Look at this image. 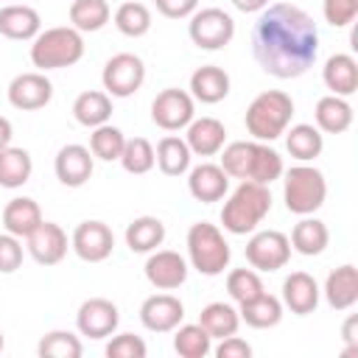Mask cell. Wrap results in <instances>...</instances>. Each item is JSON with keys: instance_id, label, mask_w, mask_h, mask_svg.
I'll return each instance as SVG.
<instances>
[{"instance_id": "cell-1", "label": "cell", "mask_w": 358, "mask_h": 358, "mask_svg": "<svg viewBox=\"0 0 358 358\" xmlns=\"http://www.w3.org/2000/svg\"><path fill=\"white\" fill-rule=\"evenodd\" d=\"M319 53V28L294 3H268L252 25V56L274 78L305 76Z\"/></svg>"}, {"instance_id": "cell-2", "label": "cell", "mask_w": 358, "mask_h": 358, "mask_svg": "<svg viewBox=\"0 0 358 358\" xmlns=\"http://www.w3.org/2000/svg\"><path fill=\"white\" fill-rule=\"evenodd\" d=\"M221 168L229 179L271 185L282 176V157L260 140H235L221 151Z\"/></svg>"}, {"instance_id": "cell-3", "label": "cell", "mask_w": 358, "mask_h": 358, "mask_svg": "<svg viewBox=\"0 0 358 358\" xmlns=\"http://www.w3.org/2000/svg\"><path fill=\"white\" fill-rule=\"evenodd\" d=\"M271 210V190L260 182H241L232 196L224 201L221 224L232 235H249L260 227V221Z\"/></svg>"}, {"instance_id": "cell-4", "label": "cell", "mask_w": 358, "mask_h": 358, "mask_svg": "<svg viewBox=\"0 0 358 358\" xmlns=\"http://www.w3.org/2000/svg\"><path fill=\"white\" fill-rule=\"evenodd\" d=\"M291 117H294V98L282 90H266L252 98V103L246 106L243 123L255 140L271 143L280 134H285Z\"/></svg>"}, {"instance_id": "cell-5", "label": "cell", "mask_w": 358, "mask_h": 358, "mask_svg": "<svg viewBox=\"0 0 358 358\" xmlns=\"http://www.w3.org/2000/svg\"><path fill=\"white\" fill-rule=\"evenodd\" d=\"M81 56H84V36L73 25L45 28L31 39V62L42 73L73 67L81 62Z\"/></svg>"}, {"instance_id": "cell-6", "label": "cell", "mask_w": 358, "mask_h": 358, "mask_svg": "<svg viewBox=\"0 0 358 358\" xmlns=\"http://www.w3.org/2000/svg\"><path fill=\"white\" fill-rule=\"evenodd\" d=\"M185 243H187V260H190V266H193L199 274H204V277H218V274H224V268L229 266L232 249H229L224 232H221L215 224H207V221L190 224Z\"/></svg>"}, {"instance_id": "cell-7", "label": "cell", "mask_w": 358, "mask_h": 358, "mask_svg": "<svg viewBox=\"0 0 358 358\" xmlns=\"http://www.w3.org/2000/svg\"><path fill=\"white\" fill-rule=\"evenodd\" d=\"M282 199L285 210L294 215H313L324 199H327V182L324 173L308 162H299L285 171L282 179Z\"/></svg>"}, {"instance_id": "cell-8", "label": "cell", "mask_w": 358, "mask_h": 358, "mask_svg": "<svg viewBox=\"0 0 358 358\" xmlns=\"http://www.w3.org/2000/svg\"><path fill=\"white\" fill-rule=\"evenodd\" d=\"M187 20V36L199 50H221L235 36V20L224 8H196Z\"/></svg>"}, {"instance_id": "cell-9", "label": "cell", "mask_w": 358, "mask_h": 358, "mask_svg": "<svg viewBox=\"0 0 358 358\" xmlns=\"http://www.w3.org/2000/svg\"><path fill=\"white\" fill-rule=\"evenodd\" d=\"M103 92L112 98H131L145 81V64L137 53H115L101 73Z\"/></svg>"}, {"instance_id": "cell-10", "label": "cell", "mask_w": 358, "mask_h": 358, "mask_svg": "<svg viewBox=\"0 0 358 358\" xmlns=\"http://www.w3.org/2000/svg\"><path fill=\"white\" fill-rule=\"evenodd\" d=\"M246 260L255 271H277L291 260V241L280 229H260L246 241Z\"/></svg>"}, {"instance_id": "cell-11", "label": "cell", "mask_w": 358, "mask_h": 358, "mask_svg": "<svg viewBox=\"0 0 358 358\" xmlns=\"http://www.w3.org/2000/svg\"><path fill=\"white\" fill-rule=\"evenodd\" d=\"M196 117V101L190 92L168 87L151 101V120L165 131H179Z\"/></svg>"}, {"instance_id": "cell-12", "label": "cell", "mask_w": 358, "mask_h": 358, "mask_svg": "<svg viewBox=\"0 0 358 358\" xmlns=\"http://www.w3.org/2000/svg\"><path fill=\"white\" fill-rule=\"evenodd\" d=\"M120 324V310L112 299H103V296H92V299H84L78 305V313H76V327L81 336L87 338H109Z\"/></svg>"}, {"instance_id": "cell-13", "label": "cell", "mask_w": 358, "mask_h": 358, "mask_svg": "<svg viewBox=\"0 0 358 358\" xmlns=\"http://www.w3.org/2000/svg\"><path fill=\"white\" fill-rule=\"evenodd\" d=\"M70 249L84 263H103L115 249V235L103 221H81L73 229Z\"/></svg>"}, {"instance_id": "cell-14", "label": "cell", "mask_w": 358, "mask_h": 358, "mask_svg": "<svg viewBox=\"0 0 358 358\" xmlns=\"http://www.w3.org/2000/svg\"><path fill=\"white\" fill-rule=\"evenodd\" d=\"M143 271L157 291H173L187 280V260L173 249H154L148 252Z\"/></svg>"}, {"instance_id": "cell-15", "label": "cell", "mask_w": 358, "mask_h": 358, "mask_svg": "<svg viewBox=\"0 0 358 358\" xmlns=\"http://www.w3.org/2000/svg\"><path fill=\"white\" fill-rule=\"evenodd\" d=\"M50 98H53V84H50V78H48L42 70L20 73V76H14L11 84H8V103H11L14 109L34 112V109L48 106Z\"/></svg>"}, {"instance_id": "cell-16", "label": "cell", "mask_w": 358, "mask_h": 358, "mask_svg": "<svg viewBox=\"0 0 358 358\" xmlns=\"http://www.w3.org/2000/svg\"><path fill=\"white\" fill-rule=\"evenodd\" d=\"M53 171H56V179L64 187H81V185L90 182V176L95 171V157L87 145L67 143V145L59 148V154L53 159Z\"/></svg>"}, {"instance_id": "cell-17", "label": "cell", "mask_w": 358, "mask_h": 358, "mask_svg": "<svg viewBox=\"0 0 358 358\" xmlns=\"http://www.w3.org/2000/svg\"><path fill=\"white\" fill-rule=\"evenodd\" d=\"M25 243H28V246H25L28 255H31L39 266H56V263H62L64 255H67V249H70L67 232H64L59 224L45 221V218H42V224L25 238Z\"/></svg>"}, {"instance_id": "cell-18", "label": "cell", "mask_w": 358, "mask_h": 358, "mask_svg": "<svg viewBox=\"0 0 358 358\" xmlns=\"http://www.w3.org/2000/svg\"><path fill=\"white\" fill-rule=\"evenodd\" d=\"M185 305L173 294H154L140 305V322L151 333H171L182 324Z\"/></svg>"}, {"instance_id": "cell-19", "label": "cell", "mask_w": 358, "mask_h": 358, "mask_svg": "<svg viewBox=\"0 0 358 358\" xmlns=\"http://www.w3.org/2000/svg\"><path fill=\"white\" fill-rule=\"evenodd\" d=\"M187 190L196 201L210 204V201H221L229 190V176L224 173L221 165L215 162H201L196 168H190L187 173Z\"/></svg>"}, {"instance_id": "cell-20", "label": "cell", "mask_w": 358, "mask_h": 358, "mask_svg": "<svg viewBox=\"0 0 358 358\" xmlns=\"http://www.w3.org/2000/svg\"><path fill=\"white\" fill-rule=\"evenodd\" d=\"M319 282L308 271H291L282 280V308L296 316H308L319 305Z\"/></svg>"}, {"instance_id": "cell-21", "label": "cell", "mask_w": 358, "mask_h": 358, "mask_svg": "<svg viewBox=\"0 0 358 358\" xmlns=\"http://www.w3.org/2000/svg\"><path fill=\"white\" fill-rule=\"evenodd\" d=\"M42 31V17L36 8L22 3H8L0 8V36L14 42H31Z\"/></svg>"}, {"instance_id": "cell-22", "label": "cell", "mask_w": 358, "mask_h": 358, "mask_svg": "<svg viewBox=\"0 0 358 358\" xmlns=\"http://www.w3.org/2000/svg\"><path fill=\"white\" fill-rule=\"evenodd\" d=\"M185 129V143L196 157H215L227 143V129L215 117H193Z\"/></svg>"}, {"instance_id": "cell-23", "label": "cell", "mask_w": 358, "mask_h": 358, "mask_svg": "<svg viewBox=\"0 0 358 358\" xmlns=\"http://www.w3.org/2000/svg\"><path fill=\"white\" fill-rule=\"evenodd\" d=\"M324 299L333 310H350L358 302V268L352 263H344L333 268L324 280Z\"/></svg>"}, {"instance_id": "cell-24", "label": "cell", "mask_w": 358, "mask_h": 358, "mask_svg": "<svg viewBox=\"0 0 358 358\" xmlns=\"http://www.w3.org/2000/svg\"><path fill=\"white\" fill-rule=\"evenodd\" d=\"M322 81L330 90V95L350 98L358 90V62L350 53H333L327 56L322 67Z\"/></svg>"}, {"instance_id": "cell-25", "label": "cell", "mask_w": 358, "mask_h": 358, "mask_svg": "<svg viewBox=\"0 0 358 358\" xmlns=\"http://www.w3.org/2000/svg\"><path fill=\"white\" fill-rule=\"evenodd\" d=\"M190 95L201 103H218L229 95V73L218 64H201L190 76Z\"/></svg>"}, {"instance_id": "cell-26", "label": "cell", "mask_w": 358, "mask_h": 358, "mask_svg": "<svg viewBox=\"0 0 358 358\" xmlns=\"http://www.w3.org/2000/svg\"><path fill=\"white\" fill-rule=\"evenodd\" d=\"M316 129L324 134H344L352 126V106L341 95H322L313 109Z\"/></svg>"}, {"instance_id": "cell-27", "label": "cell", "mask_w": 358, "mask_h": 358, "mask_svg": "<svg viewBox=\"0 0 358 358\" xmlns=\"http://www.w3.org/2000/svg\"><path fill=\"white\" fill-rule=\"evenodd\" d=\"M42 224V210L31 196H17L3 207V227L17 238H28Z\"/></svg>"}, {"instance_id": "cell-28", "label": "cell", "mask_w": 358, "mask_h": 358, "mask_svg": "<svg viewBox=\"0 0 358 358\" xmlns=\"http://www.w3.org/2000/svg\"><path fill=\"white\" fill-rule=\"evenodd\" d=\"M288 241H291V249H294V252H299V255H305V257H316V255H322V252L327 249V243H330V229H327L324 221H319V218H313V215H302V221L294 224Z\"/></svg>"}, {"instance_id": "cell-29", "label": "cell", "mask_w": 358, "mask_h": 358, "mask_svg": "<svg viewBox=\"0 0 358 358\" xmlns=\"http://www.w3.org/2000/svg\"><path fill=\"white\" fill-rule=\"evenodd\" d=\"M73 117L81 126H87V129H95V126L109 123V117H112V95H106L103 90H87V92H81L73 101Z\"/></svg>"}, {"instance_id": "cell-30", "label": "cell", "mask_w": 358, "mask_h": 358, "mask_svg": "<svg viewBox=\"0 0 358 358\" xmlns=\"http://www.w3.org/2000/svg\"><path fill=\"white\" fill-rule=\"evenodd\" d=\"M165 241V224L157 215H140L126 227V246L131 252L148 255L154 249H159Z\"/></svg>"}, {"instance_id": "cell-31", "label": "cell", "mask_w": 358, "mask_h": 358, "mask_svg": "<svg viewBox=\"0 0 358 358\" xmlns=\"http://www.w3.org/2000/svg\"><path fill=\"white\" fill-rule=\"evenodd\" d=\"M31 173H34V159L25 148L17 145L0 148V187L17 190L31 179Z\"/></svg>"}, {"instance_id": "cell-32", "label": "cell", "mask_w": 358, "mask_h": 358, "mask_svg": "<svg viewBox=\"0 0 358 358\" xmlns=\"http://www.w3.org/2000/svg\"><path fill=\"white\" fill-rule=\"evenodd\" d=\"M154 157H157V168L165 176H182V173H187L190 171V159H193L187 143L182 137H176V134L162 137L157 143V148H154Z\"/></svg>"}, {"instance_id": "cell-33", "label": "cell", "mask_w": 358, "mask_h": 358, "mask_svg": "<svg viewBox=\"0 0 358 358\" xmlns=\"http://www.w3.org/2000/svg\"><path fill=\"white\" fill-rule=\"evenodd\" d=\"M241 322H246L249 327L255 330H268V327H277L280 319H282V299L271 296V294H260L249 302L241 305Z\"/></svg>"}, {"instance_id": "cell-34", "label": "cell", "mask_w": 358, "mask_h": 358, "mask_svg": "<svg viewBox=\"0 0 358 358\" xmlns=\"http://www.w3.org/2000/svg\"><path fill=\"white\" fill-rule=\"evenodd\" d=\"M285 148H288V154H291L294 159L310 162V159H316V157L322 154L324 137H322V131H319L316 126H310V123H296V126L285 129Z\"/></svg>"}, {"instance_id": "cell-35", "label": "cell", "mask_w": 358, "mask_h": 358, "mask_svg": "<svg viewBox=\"0 0 358 358\" xmlns=\"http://www.w3.org/2000/svg\"><path fill=\"white\" fill-rule=\"evenodd\" d=\"M199 324L210 333V338H227L238 333L241 327V313L229 302H210L199 313Z\"/></svg>"}, {"instance_id": "cell-36", "label": "cell", "mask_w": 358, "mask_h": 358, "mask_svg": "<svg viewBox=\"0 0 358 358\" xmlns=\"http://www.w3.org/2000/svg\"><path fill=\"white\" fill-rule=\"evenodd\" d=\"M112 11L106 0H73L70 3V25L81 34L101 31L109 22Z\"/></svg>"}, {"instance_id": "cell-37", "label": "cell", "mask_w": 358, "mask_h": 358, "mask_svg": "<svg viewBox=\"0 0 358 358\" xmlns=\"http://www.w3.org/2000/svg\"><path fill=\"white\" fill-rule=\"evenodd\" d=\"M173 350L182 358H204L213 352V338L199 322L196 324H179L173 333Z\"/></svg>"}, {"instance_id": "cell-38", "label": "cell", "mask_w": 358, "mask_h": 358, "mask_svg": "<svg viewBox=\"0 0 358 358\" xmlns=\"http://www.w3.org/2000/svg\"><path fill=\"white\" fill-rule=\"evenodd\" d=\"M115 28L123 34V36H145L151 31V11L145 3H137V0H129L123 6H117L115 11Z\"/></svg>"}, {"instance_id": "cell-39", "label": "cell", "mask_w": 358, "mask_h": 358, "mask_svg": "<svg viewBox=\"0 0 358 358\" xmlns=\"http://www.w3.org/2000/svg\"><path fill=\"white\" fill-rule=\"evenodd\" d=\"M123 145H126V134H123L117 126H112V123L95 126L92 134H90V151H92V157H98V159H103V162L120 159Z\"/></svg>"}, {"instance_id": "cell-40", "label": "cell", "mask_w": 358, "mask_h": 358, "mask_svg": "<svg viewBox=\"0 0 358 358\" xmlns=\"http://www.w3.org/2000/svg\"><path fill=\"white\" fill-rule=\"evenodd\" d=\"M117 162L123 165L126 173L143 176V173H148V171L157 165L154 145H151L145 137H126V145H123V154H120Z\"/></svg>"}, {"instance_id": "cell-41", "label": "cell", "mask_w": 358, "mask_h": 358, "mask_svg": "<svg viewBox=\"0 0 358 358\" xmlns=\"http://www.w3.org/2000/svg\"><path fill=\"white\" fill-rule=\"evenodd\" d=\"M36 352L42 358H81L84 347H81V338L70 330H50L39 338L36 344Z\"/></svg>"}, {"instance_id": "cell-42", "label": "cell", "mask_w": 358, "mask_h": 358, "mask_svg": "<svg viewBox=\"0 0 358 358\" xmlns=\"http://www.w3.org/2000/svg\"><path fill=\"white\" fill-rule=\"evenodd\" d=\"M227 291L238 305H243V302L260 296L266 288H263V280L255 268H232L227 274Z\"/></svg>"}, {"instance_id": "cell-43", "label": "cell", "mask_w": 358, "mask_h": 358, "mask_svg": "<svg viewBox=\"0 0 358 358\" xmlns=\"http://www.w3.org/2000/svg\"><path fill=\"white\" fill-rule=\"evenodd\" d=\"M103 352H106V358H145L148 347L134 333H120V336L112 333V341L106 344Z\"/></svg>"}, {"instance_id": "cell-44", "label": "cell", "mask_w": 358, "mask_h": 358, "mask_svg": "<svg viewBox=\"0 0 358 358\" xmlns=\"http://www.w3.org/2000/svg\"><path fill=\"white\" fill-rule=\"evenodd\" d=\"M322 14L324 22L333 28H344L355 22L358 17V0H322Z\"/></svg>"}, {"instance_id": "cell-45", "label": "cell", "mask_w": 358, "mask_h": 358, "mask_svg": "<svg viewBox=\"0 0 358 358\" xmlns=\"http://www.w3.org/2000/svg\"><path fill=\"white\" fill-rule=\"evenodd\" d=\"M22 266V238L3 232L0 235V274H14Z\"/></svg>"}, {"instance_id": "cell-46", "label": "cell", "mask_w": 358, "mask_h": 358, "mask_svg": "<svg viewBox=\"0 0 358 358\" xmlns=\"http://www.w3.org/2000/svg\"><path fill=\"white\" fill-rule=\"evenodd\" d=\"M154 6L168 20H187L199 8V0H154Z\"/></svg>"}, {"instance_id": "cell-47", "label": "cell", "mask_w": 358, "mask_h": 358, "mask_svg": "<svg viewBox=\"0 0 358 358\" xmlns=\"http://www.w3.org/2000/svg\"><path fill=\"white\" fill-rule=\"evenodd\" d=\"M215 355H218V358H249V355H252V344L232 333V336H227V338H218Z\"/></svg>"}, {"instance_id": "cell-48", "label": "cell", "mask_w": 358, "mask_h": 358, "mask_svg": "<svg viewBox=\"0 0 358 358\" xmlns=\"http://www.w3.org/2000/svg\"><path fill=\"white\" fill-rule=\"evenodd\" d=\"M355 327H358V316H350V319L344 322V330H341V336H344V341H347V352H355V350H358Z\"/></svg>"}, {"instance_id": "cell-49", "label": "cell", "mask_w": 358, "mask_h": 358, "mask_svg": "<svg viewBox=\"0 0 358 358\" xmlns=\"http://www.w3.org/2000/svg\"><path fill=\"white\" fill-rule=\"evenodd\" d=\"M268 3H271V0H232V6H235L238 11H243V14H260Z\"/></svg>"}, {"instance_id": "cell-50", "label": "cell", "mask_w": 358, "mask_h": 358, "mask_svg": "<svg viewBox=\"0 0 358 358\" xmlns=\"http://www.w3.org/2000/svg\"><path fill=\"white\" fill-rule=\"evenodd\" d=\"M11 137H14V126H11V120H8V117H3V115H0V148L11 145Z\"/></svg>"}, {"instance_id": "cell-51", "label": "cell", "mask_w": 358, "mask_h": 358, "mask_svg": "<svg viewBox=\"0 0 358 358\" xmlns=\"http://www.w3.org/2000/svg\"><path fill=\"white\" fill-rule=\"evenodd\" d=\"M3 347H6V338H3V330H0V352H3Z\"/></svg>"}]
</instances>
